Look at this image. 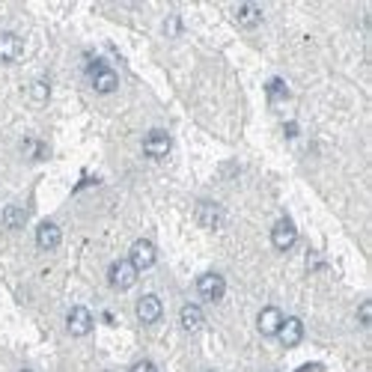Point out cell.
<instances>
[{
	"mask_svg": "<svg viewBox=\"0 0 372 372\" xmlns=\"http://www.w3.org/2000/svg\"><path fill=\"white\" fill-rule=\"evenodd\" d=\"M137 274H140V271H137L132 262H128V260H120V262H113V265H110L107 280H110L113 289L125 292V289H132V286L137 283Z\"/></svg>",
	"mask_w": 372,
	"mask_h": 372,
	"instance_id": "1",
	"label": "cell"
},
{
	"mask_svg": "<svg viewBox=\"0 0 372 372\" xmlns=\"http://www.w3.org/2000/svg\"><path fill=\"white\" fill-rule=\"evenodd\" d=\"M155 260H158V250H155V245L149 238H137L132 245V253H128V262H132L137 271H146L155 265Z\"/></svg>",
	"mask_w": 372,
	"mask_h": 372,
	"instance_id": "2",
	"label": "cell"
},
{
	"mask_svg": "<svg viewBox=\"0 0 372 372\" xmlns=\"http://www.w3.org/2000/svg\"><path fill=\"white\" fill-rule=\"evenodd\" d=\"M197 292L203 301H221L226 292V280L221 274H214V271H206V274H199V280H197Z\"/></svg>",
	"mask_w": 372,
	"mask_h": 372,
	"instance_id": "3",
	"label": "cell"
},
{
	"mask_svg": "<svg viewBox=\"0 0 372 372\" xmlns=\"http://www.w3.org/2000/svg\"><path fill=\"white\" fill-rule=\"evenodd\" d=\"M90 78H93V90L102 93V95H107V93H113L120 87L117 71H113L110 66H105V63H93L90 66Z\"/></svg>",
	"mask_w": 372,
	"mask_h": 372,
	"instance_id": "4",
	"label": "cell"
},
{
	"mask_svg": "<svg viewBox=\"0 0 372 372\" xmlns=\"http://www.w3.org/2000/svg\"><path fill=\"white\" fill-rule=\"evenodd\" d=\"M295 241H298L295 223L289 218H277V223L271 226V245L277 250H289V248H295Z\"/></svg>",
	"mask_w": 372,
	"mask_h": 372,
	"instance_id": "5",
	"label": "cell"
},
{
	"mask_svg": "<svg viewBox=\"0 0 372 372\" xmlns=\"http://www.w3.org/2000/svg\"><path fill=\"white\" fill-rule=\"evenodd\" d=\"M170 149H173V140H170V134L161 132V128H152V132L143 137V152H146L149 158H164Z\"/></svg>",
	"mask_w": 372,
	"mask_h": 372,
	"instance_id": "6",
	"label": "cell"
},
{
	"mask_svg": "<svg viewBox=\"0 0 372 372\" xmlns=\"http://www.w3.org/2000/svg\"><path fill=\"white\" fill-rule=\"evenodd\" d=\"M66 327L71 337H87L93 331V313L87 307H71L66 316Z\"/></svg>",
	"mask_w": 372,
	"mask_h": 372,
	"instance_id": "7",
	"label": "cell"
},
{
	"mask_svg": "<svg viewBox=\"0 0 372 372\" xmlns=\"http://www.w3.org/2000/svg\"><path fill=\"white\" fill-rule=\"evenodd\" d=\"M161 316H164V304H161L158 295H143L137 301V319L143 325H155Z\"/></svg>",
	"mask_w": 372,
	"mask_h": 372,
	"instance_id": "8",
	"label": "cell"
},
{
	"mask_svg": "<svg viewBox=\"0 0 372 372\" xmlns=\"http://www.w3.org/2000/svg\"><path fill=\"white\" fill-rule=\"evenodd\" d=\"M197 223L206 226V230H218V226L223 223V209L218 203H211V199L197 203Z\"/></svg>",
	"mask_w": 372,
	"mask_h": 372,
	"instance_id": "9",
	"label": "cell"
},
{
	"mask_svg": "<svg viewBox=\"0 0 372 372\" xmlns=\"http://www.w3.org/2000/svg\"><path fill=\"white\" fill-rule=\"evenodd\" d=\"M286 349H292V346H298V342L304 339V325H301V319H283L280 322V327H277V334H274Z\"/></svg>",
	"mask_w": 372,
	"mask_h": 372,
	"instance_id": "10",
	"label": "cell"
},
{
	"mask_svg": "<svg viewBox=\"0 0 372 372\" xmlns=\"http://www.w3.org/2000/svg\"><path fill=\"white\" fill-rule=\"evenodd\" d=\"M63 241V230L57 226L54 221H42L39 223V230H36V245L42 248V250H54L57 245Z\"/></svg>",
	"mask_w": 372,
	"mask_h": 372,
	"instance_id": "11",
	"label": "cell"
},
{
	"mask_svg": "<svg viewBox=\"0 0 372 372\" xmlns=\"http://www.w3.org/2000/svg\"><path fill=\"white\" fill-rule=\"evenodd\" d=\"M24 51V42L16 33H0V63H16Z\"/></svg>",
	"mask_w": 372,
	"mask_h": 372,
	"instance_id": "12",
	"label": "cell"
},
{
	"mask_svg": "<svg viewBox=\"0 0 372 372\" xmlns=\"http://www.w3.org/2000/svg\"><path fill=\"white\" fill-rule=\"evenodd\" d=\"M179 322H182V327L188 334H197V331H203L206 316H203V310H199L197 304H185L182 313H179Z\"/></svg>",
	"mask_w": 372,
	"mask_h": 372,
	"instance_id": "13",
	"label": "cell"
},
{
	"mask_svg": "<svg viewBox=\"0 0 372 372\" xmlns=\"http://www.w3.org/2000/svg\"><path fill=\"white\" fill-rule=\"evenodd\" d=\"M280 322H283V313H280L277 307H265V310L260 313V319H256V327H260V334L274 337L277 327H280Z\"/></svg>",
	"mask_w": 372,
	"mask_h": 372,
	"instance_id": "14",
	"label": "cell"
},
{
	"mask_svg": "<svg viewBox=\"0 0 372 372\" xmlns=\"http://www.w3.org/2000/svg\"><path fill=\"white\" fill-rule=\"evenodd\" d=\"M236 21H238L241 27L262 24V9L256 6V4H241V6H236Z\"/></svg>",
	"mask_w": 372,
	"mask_h": 372,
	"instance_id": "15",
	"label": "cell"
},
{
	"mask_svg": "<svg viewBox=\"0 0 372 372\" xmlns=\"http://www.w3.org/2000/svg\"><path fill=\"white\" fill-rule=\"evenodd\" d=\"M27 221V211L21 206H6L4 209V226H9V230H21Z\"/></svg>",
	"mask_w": 372,
	"mask_h": 372,
	"instance_id": "16",
	"label": "cell"
},
{
	"mask_svg": "<svg viewBox=\"0 0 372 372\" xmlns=\"http://www.w3.org/2000/svg\"><path fill=\"white\" fill-rule=\"evenodd\" d=\"M48 95H51V87H48L45 81H36L33 87H30V102H33V105H45Z\"/></svg>",
	"mask_w": 372,
	"mask_h": 372,
	"instance_id": "17",
	"label": "cell"
},
{
	"mask_svg": "<svg viewBox=\"0 0 372 372\" xmlns=\"http://www.w3.org/2000/svg\"><path fill=\"white\" fill-rule=\"evenodd\" d=\"M164 33H167V36H179V33H182V18H179V16H170V18L164 21Z\"/></svg>",
	"mask_w": 372,
	"mask_h": 372,
	"instance_id": "18",
	"label": "cell"
},
{
	"mask_svg": "<svg viewBox=\"0 0 372 372\" xmlns=\"http://www.w3.org/2000/svg\"><path fill=\"white\" fill-rule=\"evenodd\" d=\"M357 322H361V325L372 322V301H364L361 307H357Z\"/></svg>",
	"mask_w": 372,
	"mask_h": 372,
	"instance_id": "19",
	"label": "cell"
},
{
	"mask_svg": "<svg viewBox=\"0 0 372 372\" xmlns=\"http://www.w3.org/2000/svg\"><path fill=\"white\" fill-rule=\"evenodd\" d=\"M268 93H274L277 98H286V83H283L280 78H274V81L268 83Z\"/></svg>",
	"mask_w": 372,
	"mask_h": 372,
	"instance_id": "20",
	"label": "cell"
},
{
	"mask_svg": "<svg viewBox=\"0 0 372 372\" xmlns=\"http://www.w3.org/2000/svg\"><path fill=\"white\" fill-rule=\"evenodd\" d=\"M128 372H158V366H155L152 361H137Z\"/></svg>",
	"mask_w": 372,
	"mask_h": 372,
	"instance_id": "21",
	"label": "cell"
},
{
	"mask_svg": "<svg viewBox=\"0 0 372 372\" xmlns=\"http://www.w3.org/2000/svg\"><path fill=\"white\" fill-rule=\"evenodd\" d=\"M298 372H322V366H319V364H307V366H301Z\"/></svg>",
	"mask_w": 372,
	"mask_h": 372,
	"instance_id": "22",
	"label": "cell"
},
{
	"mask_svg": "<svg viewBox=\"0 0 372 372\" xmlns=\"http://www.w3.org/2000/svg\"><path fill=\"white\" fill-rule=\"evenodd\" d=\"M18 372H33V369H18Z\"/></svg>",
	"mask_w": 372,
	"mask_h": 372,
	"instance_id": "23",
	"label": "cell"
}]
</instances>
